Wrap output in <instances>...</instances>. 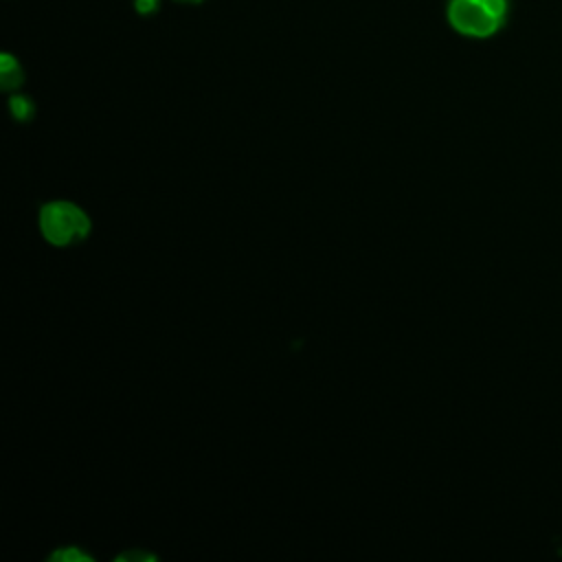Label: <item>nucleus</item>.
I'll return each instance as SVG.
<instances>
[{
	"label": "nucleus",
	"instance_id": "f257e3e1",
	"mask_svg": "<svg viewBox=\"0 0 562 562\" xmlns=\"http://www.w3.org/2000/svg\"><path fill=\"white\" fill-rule=\"evenodd\" d=\"M450 26L468 37L494 35L507 15V0H448Z\"/></svg>",
	"mask_w": 562,
	"mask_h": 562
},
{
	"label": "nucleus",
	"instance_id": "f03ea898",
	"mask_svg": "<svg viewBox=\"0 0 562 562\" xmlns=\"http://www.w3.org/2000/svg\"><path fill=\"white\" fill-rule=\"evenodd\" d=\"M40 226L50 244L68 246L88 235L90 220L77 204L50 202L40 213Z\"/></svg>",
	"mask_w": 562,
	"mask_h": 562
},
{
	"label": "nucleus",
	"instance_id": "7ed1b4c3",
	"mask_svg": "<svg viewBox=\"0 0 562 562\" xmlns=\"http://www.w3.org/2000/svg\"><path fill=\"white\" fill-rule=\"evenodd\" d=\"M0 81H2V88H4V90L18 88V86L22 83L20 64H18V59L11 57L9 53H2V55H0Z\"/></svg>",
	"mask_w": 562,
	"mask_h": 562
},
{
	"label": "nucleus",
	"instance_id": "20e7f679",
	"mask_svg": "<svg viewBox=\"0 0 562 562\" xmlns=\"http://www.w3.org/2000/svg\"><path fill=\"white\" fill-rule=\"evenodd\" d=\"M11 110H13L15 119L24 121V119H29L33 114V103L26 97L15 94V97H11Z\"/></svg>",
	"mask_w": 562,
	"mask_h": 562
},
{
	"label": "nucleus",
	"instance_id": "39448f33",
	"mask_svg": "<svg viewBox=\"0 0 562 562\" xmlns=\"http://www.w3.org/2000/svg\"><path fill=\"white\" fill-rule=\"evenodd\" d=\"M160 0H134V9L140 15H151L154 11H158Z\"/></svg>",
	"mask_w": 562,
	"mask_h": 562
},
{
	"label": "nucleus",
	"instance_id": "423d86ee",
	"mask_svg": "<svg viewBox=\"0 0 562 562\" xmlns=\"http://www.w3.org/2000/svg\"><path fill=\"white\" fill-rule=\"evenodd\" d=\"M55 558H59V560H86V558H83L79 551H75V549H72V551H68V549H66V551H59V553H55Z\"/></svg>",
	"mask_w": 562,
	"mask_h": 562
},
{
	"label": "nucleus",
	"instance_id": "0eeeda50",
	"mask_svg": "<svg viewBox=\"0 0 562 562\" xmlns=\"http://www.w3.org/2000/svg\"><path fill=\"white\" fill-rule=\"evenodd\" d=\"M176 2H184V4H198V2H202V0H176Z\"/></svg>",
	"mask_w": 562,
	"mask_h": 562
}]
</instances>
